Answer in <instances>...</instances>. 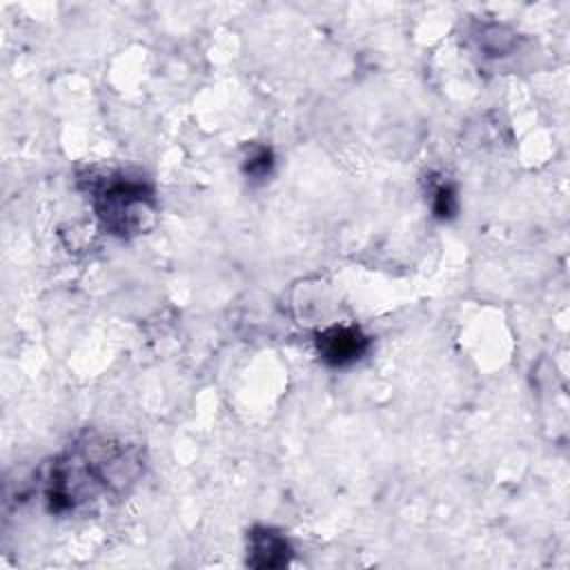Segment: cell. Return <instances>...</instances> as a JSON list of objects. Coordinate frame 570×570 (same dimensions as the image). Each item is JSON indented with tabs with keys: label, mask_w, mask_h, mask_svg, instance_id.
Masks as SVG:
<instances>
[{
	"label": "cell",
	"mask_w": 570,
	"mask_h": 570,
	"mask_svg": "<svg viewBox=\"0 0 570 570\" xmlns=\"http://www.w3.org/2000/svg\"><path fill=\"white\" fill-rule=\"evenodd\" d=\"M292 546L287 537L269 525H254L247 532V566L258 570H276L289 563Z\"/></svg>",
	"instance_id": "cell-4"
},
{
	"label": "cell",
	"mask_w": 570,
	"mask_h": 570,
	"mask_svg": "<svg viewBox=\"0 0 570 570\" xmlns=\"http://www.w3.org/2000/svg\"><path fill=\"white\" fill-rule=\"evenodd\" d=\"M272 167H274V156H272L269 147H254L243 165V169L249 178H267Z\"/></svg>",
	"instance_id": "cell-6"
},
{
	"label": "cell",
	"mask_w": 570,
	"mask_h": 570,
	"mask_svg": "<svg viewBox=\"0 0 570 570\" xmlns=\"http://www.w3.org/2000/svg\"><path fill=\"white\" fill-rule=\"evenodd\" d=\"M142 450L98 432L80 434L73 445L42 470V497L53 514H71L100 494H122L142 474Z\"/></svg>",
	"instance_id": "cell-1"
},
{
	"label": "cell",
	"mask_w": 570,
	"mask_h": 570,
	"mask_svg": "<svg viewBox=\"0 0 570 570\" xmlns=\"http://www.w3.org/2000/svg\"><path fill=\"white\" fill-rule=\"evenodd\" d=\"M80 183L87 185L89 203L107 234L131 238L149 227L156 214V194L147 176L111 169L102 174L89 171Z\"/></svg>",
	"instance_id": "cell-2"
},
{
	"label": "cell",
	"mask_w": 570,
	"mask_h": 570,
	"mask_svg": "<svg viewBox=\"0 0 570 570\" xmlns=\"http://www.w3.org/2000/svg\"><path fill=\"white\" fill-rule=\"evenodd\" d=\"M318 358L330 367H347L365 356L372 338L358 325H332L314 338Z\"/></svg>",
	"instance_id": "cell-3"
},
{
	"label": "cell",
	"mask_w": 570,
	"mask_h": 570,
	"mask_svg": "<svg viewBox=\"0 0 570 570\" xmlns=\"http://www.w3.org/2000/svg\"><path fill=\"white\" fill-rule=\"evenodd\" d=\"M459 200H456V189L450 183H439L432 189V212L436 218L448 220L456 214Z\"/></svg>",
	"instance_id": "cell-5"
}]
</instances>
